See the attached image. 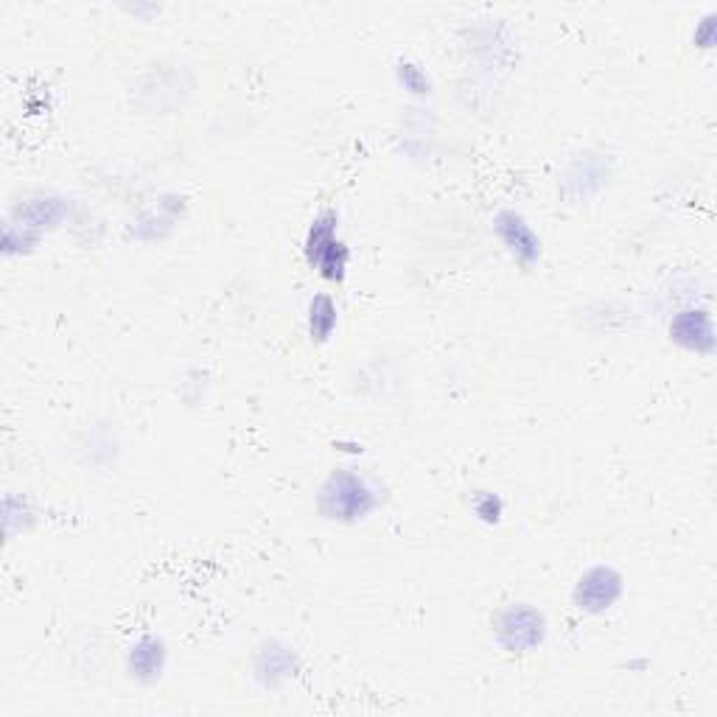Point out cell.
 Instances as JSON below:
<instances>
[{
    "instance_id": "obj_3",
    "label": "cell",
    "mask_w": 717,
    "mask_h": 717,
    "mask_svg": "<svg viewBox=\"0 0 717 717\" xmlns=\"http://www.w3.org/2000/svg\"><path fill=\"white\" fill-rule=\"evenodd\" d=\"M619 594H622V577L608 566H597V569H591L580 577L575 597L577 605L586 608V611H605Z\"/></svg>"
},
{
    "instance_id": "obj_1",
    "label": "cell",
    "mask_w": 717,
    "mask_h": 717,
    "mask_svg": "<svg viewBox=\"0 0 717 717\" xmlns=\"http://www.w3.org/2000/svg\"><path fill=\"white\" fill-rule=\"evenodd\" d=\"M373 505H376V499H373V491L367 488L365 479L348 474V471L334 474L320 493V507L331 519H362Z\"/></svg>"
},
{
    "instance_id": "obj_5",
    "label": "cell",
    "mask_w": 717,
    "mask_h": 717,
    "mask_svg": "<svg viewBox=\"0 0 717 717\" xmlns=\"http://www.w3.org/2000/svg\"><path fill=\"white\" fill-rule=\"evenodd\" d=\"M670 334L678 345H684L689 351L709 353L715 345L712 337V317L706 311H681L670 325Z\"/></svg>"
},
{
    "instance_id": "obj_9",
    "label": "cell",
    "mask_w": 717,
    "mask_h": 717,
    "mask_svg": "<svg viewBox=\"0 0 717 717\" xmlns=\"http://www.w3.org/2000/svg\"><path fill=\"white\" fill-rule=\"evenodd\" d=\"M334 216L331 213H325V216H320L317 222H314V227H311V233H309V247H306V253H309V261L314 264L317 261V255L323 253L325 247L331 244V241L337 239L334 236Z\"/></svg>"
},
{
    "instance_id": "obj_10",
    "label": "cell",
    "mask_w": 717,
    "mask_h": 717,
    "mask_svg": "<svg viewBox=\"0 0 717 717\" xmlns=\"http://www.w3.org/2000/svg\"><path fill=\"white\" fill-rule=\"evenodd\" d=\"M477 513L485 521H496L499 519V502L493 496H482L477 502Z\"/></svg>"
},
{
    "instance_id": "obj_4",
    "label": "cell",
    "mask_w": 717,
    "mask_h": 717,
    "mask_svg": "<svg viewBox=\"0 0 717 717\" xmlns=\"http://www.w3.org/2000/svg\"><path fill=\"white\" fill-rule=\"evenodd\" d=\"M496 233L502 236V241L507 244V250L519 258L521 264H533L538 253H541V244L535 239V233L530 230V225L521 219L519 213L513 211H502L496 216Z\"/></svg>"
},
{
    "instance_id": "obj_2",
    "label": "cell",
    "mask_w": 717,
    "mask_h": 717,
    "mask_svg": "<svg viewBox=\"0 0 717 717\" xmlns=\"http://www.w3.org/2000/svg\"><path fill=\"white\" fill-rule=\"evenodd\" d=\"M496 633L507 650H530L544 639V617L535 608L516 605V608H507L499 617Z\"/></svg>"
},
{
    "instance_id": "obj_6",
    "label": "cell",
    "mask_w": 717,
    "mask_h": 717,
    "mask_svg": "<svg viewBox=\"0 0 717 717\" xmlns=\"http://www.w3.org/2000/svg\"><path fill=\"white\" fill-rule=\"evenodd\" d=\"M132 675L138 678H155L160 675V667H163V645L157 639H143L138 642V647H132Z\"/></svg>"
},
{
    "instance_id": "obj_7",
    "label": "cell",
    "mask_w": 717,
    "mask_h": 717,
    "mask_svg": "<svg viewBox=\"0 0 717 717\" xmlns=\"http://www.w3.org/2000/svg\"><path fill=\"white\" fill-rule=\"evenodd\" d=\"M334 325H337V309H334V303H331L328 297H317V300L311 303V309H309L311 339H317V342H325V339L331 337Z\"/></svg>"
},
{
    "instance_id": "obj_8",
    "label": "cell",
    "mask_w": 717,
    "mask_h": 717,
    "mask_svg": "<svg viewBox=\"0 0 717 717\" xmlns=\"http://www.w3.org/2000/svg\"><path fill=\"white\" fill-rule=\"evenodd\" d=\"M320 272H323L325 278H331V281H339L342 275H345V264H348V250H345V244L342 241H331L328 247H325L323 253L317 255V261H314Z\"/></svg>"
}]
</instances>
